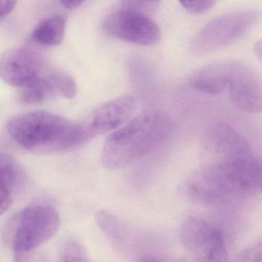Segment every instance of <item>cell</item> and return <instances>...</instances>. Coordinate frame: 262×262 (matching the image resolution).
Returning <instances> with one entry per match:
<instances>
[{"instance_id":"6da1fadb","label":"cell","mask_w":262,"mask_h":262,"mask_svg":"<svg viewBox=\"0 0 262 262\" xmlns=\"http://www.w3.org/2000/svg\"><path fill=\"white\" fill-rule=\"evenodd\" d=\"M262 171L257 156L202 160L185 182L188 197L199 205L213 206L254 197L261 191Z\"/></svg>"},{"instance_id":"7a4b0ae2","label":"cell","mask_w":262,"mask_h":262,"mask_svg":"<svg viewBox=\"0 0 262 262\" xmlns=\"http://www.w3.org/2000/svg\"><path fill=\"white\" fill-rule=\"evenodd\" d=\"M172 129V121L165 112L146 110L107 138L102 164L110 170L124 168L162 145Z\"/></svg>"},{"instance_id":"3957f363","label":"cell","mask_w":262,"mask_h":262,"mask_svg":"<svg viewBox=\"0 0 262 262\" xmlns=\"http://www.w3.org/2000/svg\"><path fill=\"white\" fill-rule=\"evenodd\" d=\"M7 131L18 145L36 153L64 151L87 142L80 123L47 112L13 116Z\"/></svg>"},{"instance_id":"277c9868","label":"cell","mask_w":262,"mask_h":262,"mask_svg":"<svg viewBox=\"0 0 262 262\" xmlns=\"http://www.w3.org/2000/svg\"><path fill=\"white\" fill-rule=\"evenodd\" d=\"M189 82L198 91L219 95L228 90L230 99L242 111H261V81L260 75L247 64L224 61L208 64L196 70Z\"/></svg>"},{"instance_id":"5b68a950","label":"cell","mask_w":262,"mask_h":262,"mask_svg":"<svg viewBox=\"0 0 262 262\" xmlns=\"http://www.w3.org/2000/svg\"><path fill=\"white\" fill-rule=\"evenodd\" d=\"M156 1H122L105 16L104 31L110 36L142 46L159 42L161 30L150 15L159 7Z\"/></svg>"},{"instance_id":"8992f818","label":"cell","mask_w":262,"mask_h":262,"mask_svg":"<svg viewBox=\"0 0 262 262\" xmlns=\"http://www.w3.org/2000/svg\"><path fill=\"white\" fill-rule=\"evenodd\" d=\"M60 226L56 209L47 205L24 208L8 225L6 237L13 251L30 253L32 250L51 239Z\"/></svg>"},{"instance_id":"52a82bcc","label":"cell","mask_w":262,"mask_h":262,"mask_svg":"<svg viewBox=\"0 0 262 262\" xmlns=\"http://www.w3.org/2000/svg\"><path fill=\"white\" fill-rule=\"evenodd\" d=\"M260 19L256 10L226 13L212 19L196 35L191 43V53L197 56L208 54L238 40Z\"/></svg>"},{"instance_id":"ba28073f","label":"cell","mask_w":262,"mask_h":262,"mask_svg":"<svg viewBox=\"0 0 262 262\" xmlns=\"http://www.w3.org/2000/svg\"><path fill=\"white\" fill-rule=\"evenodd\" d=\"M179 237L185 254L177 262H228L222 233L204 219H187L182 225Z\"/></svg>"},{"instance_id":"9c48e42d","label":"cell","mask_w":262,"mask_h":262,"mask_svg":"<svg viewBox=\"0 0 262 262\" xmlns=\"http://www.w3.org/2000/svg\"><path fill=\"white\" fill-rule=\"evenodd\" d=\"M53 72L47 59L31 49L14 47L0 55V79L21 90L49 79Z\"/></svg>"},{"instance_id":"30bf717a","label":"cell","mask_w":262,"mask_h":262,"mask_svg":"<svg viewBox=\"0 0 262 262\" xmlns=\"http://www.w3.org/2000/svg\"><path fill=\"white\" fill-rule=\"evenodd\" d=\"M135 108L134 98L129 95L119 96L102 104L80 123L85 139L89 141L119 128L133 115Z\"/></svg>"},{"instance_id":"8fae6325","label":"cell","mask_w":262,"mask_h":262,"mask_svg":"<svg viewBox=\"0 0 262 262\" xmlns=\"http://www.w3.org/2000/svg\"><path fill=\"white\" fill-rule=\"evenodd\" d=\"M96 222L114 248L133 256L134 262L151 254H159L148 252L143 249L142 245H145V242L142 240V236L110 211L96 213Z\"/></svg>"},{"instance_id":"7c38bea8","label":"cell","mask_w":262,"mask_h":262,"mask_svg":"<svg viewBox=\"0 0 262 262\" xmlns=\"http://www.w3.org/2000/svg\"><path fill=\"white\" fill-rule=\"evenodd\" d=\"M67 28V19L56 16L42 21L33 30L32 39L42 46L59 45L63 40Z\"/></svg>"},{"instance_id":"4fadbf2b","label":"cell","mask_w":262,"mask_h":262,"mask_svg":"<svg viewBox=\"0 0 262 262\" xmlns=\"http://www.w3.org/2000/svg\"><path fill=\"white\" fill-rule=\"evenodd\" d=\"M0 181L14 191L24 184L25 174L19 164L8 155L0 153Z\"/></svg>"},{"instance_id":"5bb4252c","label":"cell","mask_w":262,"mask_h":262,"mask_svg":"<svg viewBox=\"0 0 262 262\" xmlns=\"http://www.w3.org/2000/svg\"><path fill=\"white\" fill-rule=\"evenodd\" d=\"M50 77L38 82L33 86L22 90L20 94L21 102L27 104H38L45 102L47 99L51 97L56 90L52 84Z\"/></svg>"},{"instance_id":"9a60e30c","label":"cell","mask_w":262,"mask_h":262,"mask_svg":"<svg viewBox=\"0 0 262 262\" xmlns=\"http://www.w3.org/2000/svg\"><path fill=\"white\" fill-rule=\"evenodd\" d=\"M52 84L56 91L68 99H73L77 93V86L74 79L62 72L54 71L51 74Z\"/></svg>"},{"instance_id":"2e32d148","label":"cell","mask_w":262,"mask_h":262,"mask_svg":"<svg viewBox=\"0 0 262 262\" xmlns=\"http://www.w3.org/2000/svg\"><path fill=\"white\" fill-rule=\"evenodd\" d=\"M261 242L242 251L233 262H262Z\"/></svg>"},{"instance_id":"e0dca14e","label":"cell","mask_w":262,"mask_h":262,"mask_svg":"<svg viewBox=\"0 0 262 262\" xmlns=\"http://www.w3.org/2000/svg\"><path fill=\"white\" fill-rule=\"evenodd\" d=\"M62 262H89L86 253L77 244H71L67 247Z\"/></svg>"},{"instance_id":"ac0fdd59","label":"cell","mask_w":262,"mask_h":262,"mask_svg":"<svg viewBox=\"0 0 262 262\" xmlns=\"http://www.w3.org/2000/svg\"><path fill=\"white\" fill-rule=\"evenodd\" d=\"M182 8L193 14H200L212 8L215 3L213 1H185L179 2Z\"/></svg>"},{"instance_id":"d6986e66","label":"cell","mask_w":262,"mask_h":262,"mask_svg":"<svg viewBox=\"0 0 262 262\" xmlns=\"http://www.w3.org/2000/svg\"><path fill=\"white\" fill-rule=\"evenodd\" d=\"M13 191L5 183L0 181V215L6 212L13 203Z\"/></svg>"},{"instance_id":"ffe728a7","label":"cell","mask_w":262,"mask_h":262,"mask_svg":"<svg viewBox=\"0 0 262 262\" xmlns=\"http://www.w3.org/2000/svg\"><path fill=\"white\" fill-rule=\"evenodd\" d=\"M17 3L16 1L0 0V23L4 20L6 16L10 15L16 7Z\"/></svg>"},{"instance_id":"44dd1931","label":"cell","mask_w":262,"mask_h":262,"mask_svg":"<svg viewBox=\"0 0 262 262\" xmlns=\"http://www.w3.org/2000/svg\"><path fill=\"white\" fill-rule=\"evenodd\" d=\"M30 253L14 251L13 262H30Z\"/></svg>"},{"instance_id":"7402d4cb","label":"cell","mask_w":262,"mask_h":262,"mask_svg":"<svg viewBox=\"0 0 262 262\" xmlns=\"http://www.w3.org/2000/svg\"><path fill=\"white\" fill-rule=\"evenodd\" d=\"M83 3V1H80V0H67V1H61V4L63 5L66 8L69 9V10H75V9L80 7Z\"/></svg>"},{"instance_id":"603a6c76","label":"cell","mask_w":262,"mask_h":262,"mask_svg":"<svg viewBox=\"0 0 262 262\" xmlns=\"http://www.w3.org/2000/svg\"><path fill=\"white\" fill-rule=\"evenodd\" d=\"M260 48H261V43H260V41H259L258 42H257L256 43V51H258V53H257V56H258L259 58H260V52H261V50H260Z\"/></svg>"}]
</instances>
